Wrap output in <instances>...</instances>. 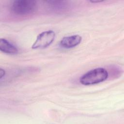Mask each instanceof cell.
<instances>
[{
  "label": "cell",
  "mask_w": 124,
  "mask_h": 124,
  "mask_svg": "<svg viewBox=\"0 0 124 124\" xmlns=\"http://www.w3.org/2000/svg\"><path fill=\"white\" fill-rule=\"evenodd\" d=\"M108 71L103 68H96L89 71L80 78V83L90 85L106 80L108 77Z\"/></svg>",
  "instance_id": "cell-1"
},
{
  "label": "cell",
  "mask_w": 124,
  "mask_h": 124,
  "mask_svg": "<svg viewBox=\"0 0 124 124\" xmlns=\"http://www.w3.org/2000/svg\"><path fill=\"white\" fill-rule=\"evenodd\" d=\"M11 11L18 16H27L33 13L37 9V3L34 0H17L14 1L11 7Z\"/></svg>",
  "instance_id": "cell-2"
},
{
  "label": "cell",
  "mask_w": 124,
  "mask_h": 124,
  "mask_svg": "<svg viewBox=\"0 0 124 124\" xmlns=\"http://www.w3.org/2000/svg\"><path fill=\"white\" fill-rule=\"evenodd\" d=\"M55 38V33L52 30L42 32L37 36L31 47L32 49L46 48L53 42Z\"/></svg>",
  "instance_id": "cell-3"
},
{
  "label": "cell",
  "mask_w": 124,
  "mask_h": 124,
  "mask_svg": "<svg viewBox=\"0 0 124 124\" xmlns=\"http://www.w3.org/2000/svg\"><path fill=\"white\" fill-rule=\"evenodd\" d=\"M82 37L78 35H74L62 38L60 42L61 47L64 48H71L80 44Z\"/></svg>",
  "instance_id": "cell-4"
},
{
  "label": "cell",
  "mask_w": 124,
  "mask_h": 124,
  "mask_svg": "<svg viewBox=\"0 0 124 124\" xmlns=\"http://www.w3.org/2000/svg\"><path fill=\"white\" fill-rule=\"evenodd\" d=\"M0 49L2 52L9 54H16L18 53V49L15 46L3 38L0 40Z\"/></svg>",
  "instance_id": "cell-5"
},
{
  "label": "cell",
  "mask_w": 124,
  "mask_h": 124,
  "mask_svg": "<svg viewBox=\"0 0 124 124\" xmlns=\"http://www.w3.org/2000/svg\"><path fill=\"white\" fill-rule=\"evenodd\" d=\"M5 71L3 69L0 68V79H1L5 76Z\"/></svg>",
  "instance_id": "cell-6"
},
{
  "label": "cell",
  "mask_w": 124,
  "mask_h": 124,
  "mask_svg": "<svg viewBox=\"0 0 124 124\" xmlns=\"http://www.w3.org/2000/svg\"><path fill=\"white\" fill-rule=\"evenodd\" d=\"M104 1V0H91V2L93 3H97V2H101Z\"/></svg>",
  "instance_id": "cell-7"
}]
</instances>
